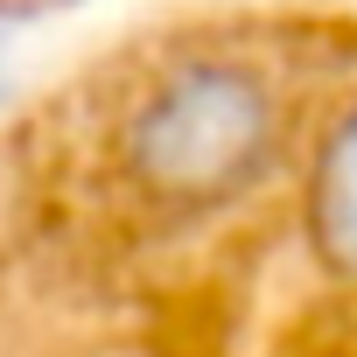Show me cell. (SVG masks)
<instances>
[{
    "instance_id": "6da1fadb",
    "label": "cell",
    "mask_w": 357,
    "mask_h": 357,
    "mask_svg": "<svg viewBox=\"0 0 357 357\" xmlns=\"http://www.w3.org/2000/svg\"><path fill=\"white\" fill-rule=\"evenodd\" d=\"M301 98L280 56L245 36L147 50L105 112L112 175L161 218H225L301 154Z\"/></svg>"
},
{
    "instance_id": "7a4b0ae2",
    "label": "cell",
    "mask_w": 357,
    "mask_h": 357,
    "mask_svg": "<svg viewBox=\"0 0 357 357\" xmlns=\"http://www.w3.org/2000/svg\"><path fill=\"white\" fill-rule=\"evenodd\" d=\"M15 91V70H8V50H0V98H8Z\"/></svg>"
}]
</instances>
